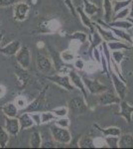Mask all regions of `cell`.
Instances as JSON below:
<instances>
[{
  "label": "cell",
  "instance_id": "cell-13",
  "mask_svg": "<svg viewBox=\"0 0 133 149\" xmlns=\"http://www.w3.org/2000/svg\"><path fill=\"white\" fill-rule=\"evenodd\" d=\"M5 129L8 133L12 136H16L20 129V123H19L18 117H8L5 116Z\"/></svg>",
  "mask_w": 133,
  "mask_h": 149
},
{
  "label": "cell",
  "instance_id": "cell-42",
  "mask_svg": "<svg viewBox=\"0 0 133 149\" xmlns=\"http://www.w3.org/2000/svg\"><path fill=\"white\" fill-rule=\"evenodd\" d=\"M21 1H25V0H0V7H10Z\"/></svg>",
  "mask_w": 133,
  "mask_h": 149
},
{
  "label": "cell",
  "instance_id": "cell-30",
  "mask_svg": "<svg viewBox=\"0 0 133 149\" xmlns=\"http://www.w3.org/2000/svg\"><path fill=\"white\" fill-rule=\"evenodd\" d=\"M40 117H41V124L49 123V122L56 120L57 116L54 114V112L51 111H40Z\"/></svg>",
  "mask_w": 133,
  "mask_h": 149
},
{
  "label": "cell",
  "instance_id": "cell-26",
  "mask_svg": "<svg viewBox=\"0 0 133 149\" xmlns=\"http://www.w3.org/2000/svg\"><path fill=\"white\" fill-rule=\"evenodd\" d=\"M108 25L110 26V27H114V28H119V29H123V30H130L133 25L131 23L129 22L128 20L126 19H124V20H114V21H111V22L107 23Z\"/></svg>",
  "mask_w": 133,
  "mask_h": 149
},
{
  "label": "cell",
  "instance_id": "cell-47",
  "mask_svg": "<svg viewBox=\"0 0 133 149\" xmlns=\"http://www.w3.org/2000/svg\"><path fill=\"white\" fill-rule=\"evenodd\" d=\"M6 95V88L3 85H0V98H2Z\"/></svg>",
  "mask_w": 133,
  "mask_h": 149
},
{
  "label": "cell",
  "instance_id": "cell-19",
  "mask_svg": "<svg viewBox=\"0 0 133 149\" xmlns=\"http://www.w3.org/2000/svg\"><path fill=\"white\" fill-rule=\"evenodd\" d=\"M102 8H103V21L106 23L111 22L113 15H114V12H113V2L111 0H103Z\"/></svg>",
  "mask_w": 133,
  "mask_h": 149
},
{
  "label": "cell",
  "instance_id": "cell-50",
  "mask_svg": "<svg viewBox=\"0 0 133 149\" xmlns=\"http://www.w3.org/2000/svg\"><path fill=\"white\" fill-rule=\"evenodd\" d=\"M2 40H3V33H0V44H1Z\"/></svg>",
  "mask_w": 133,
  "mask_h": 149
},
{
  "label": "cell",
  "instance_id": "cell-29",
  "mask_svg": "<svg viewBox=\"0 0 133 149\" xmlns=\"http://www.w3.org/2000/svg\"><path fill=\"white\" fill-rule=\"evenodd\" d=\"M41 145H42V135H41L40 131L35 130L30 138V147L40 148Z\"/></svg>",
  "mask_w": 133,
  "mask_h": 149
},
{
  "label": "cell",
  "instance_id": "cell-23",
  "mask_svg": "<svg viewBox=\"0 0 133 149\" xmlns=\"http://www.w3.org/2000/svg\"><path fill=\"white\" fill-rule=\"evenodd\" d=\"M118 148H133V135L130 133H124L119 136Z\"/></svg>",
  "mask_w": 133,
  "mask_h": 149
},
{
  "label": "cell",
  "instance_id": "cell-37",
  "mask_svg": "<svg viewBox=\"0 0 133 149\" xmlns=\"http://www.w3.org/2000/svg\"><path fill=\"white\" fill-rule=\"evenodd\" d=\"M129 11H130V6H128V7H125V8L121 9L120 11L116 12V13H114L113 18H112V21L122 20V19H125L128 15H129Z\"/></svg>",
  "mask_w": 133,
  "mask_h": 149
},
{
  "label": "cell",
  "instance_id": "cell-33",
  "mask_svg": "<svg viewBox=\"0 0 133 149\" xmlns=\"http://www.w3.org/2000/svg\"><path fill=\"white\" fill-rule=\"evenodd\" d=\"M111 57H112L113 63H115L117 66L120 67L122 61L124 60V52L122 50H117V51H111Z\"/></svg>",
  "mask_w": 133,
  "mask_h": 149
},
{
  "label": "cell",
  "instance_id": "cell-24",
  "mask_svg": "<svg viewBox=\"0 0 133 149\" xmlns=\"http://www.w3.org/2000/svg\"><path fill=\"white\" fill-rule=\"evenodd\" d=\"M15 76L17 78V81L22 86H25L28 84L29 79H30V76H29L27 69H23L20 67V69H16L15 71Z\"/></svg>",
  "mask_w": 133,
  "mask_h": 149
},
{
  "label": "cell",
  "instance_id": "cell-45",
  "mask_svg": "<svg viewBox=\"0 0 133 149\" xmlns=\"http://www.w3.org/2000/svg\"><path fill=\"white\" fill-rule=\"evenodd\" d=\"M64 2H65V4L68 6V8L70 9V11L72 12V14L74 16H76L77 15V11H76V8L74 7V5H72V0H64Z\"/></svg>",
  "mask_w": 133,
  "mask_h": 149
},
{
  "label": "cell",
  "instance_id": "cell-39",
  "mask_svg": "<svg viewBox=\"0 0 133 149\" xmlns=\"http://www.w3.org/2000/svg\"><path fill=\"white\" fill-rule=\"evenodd\" d=\"M55 124H57V125H59L61 127H64V128H69L70 124H71V121H70V119L68 118L67 116L57 117V119L55 120Z\"/></svg>",
  "mask_w": 133,
  "mask_h": 149
},
{
  "label": "cell",
  "instance_id": "cell-49",
  "mask_svg": "<svg viewBox=\"0 0 133 149\" xmlns=\"http://www.w3.org/2000/svg\"><path fill=\"white\" fill-rule=\"evenodd\" d=\"M125 19H126V20H128V21H129V22L131 23L132 25H133V18H130V17H126V18H125Z\"/></svg>",
  "mask_w": 133,
  "mask_h": 149
},
{
  "label": "cell",
  "instance_id": "cell-10",
  "mask_svg": "<svg viewBox=\"0 0 133 149\" xmlns=\"http://www.w3.org/2000/svg\"><path fill=\"white\" fill-rule=\"evenodd\" d=\"M29 11H30V6L28 5L26 2L21 1L15 4L14 6V10H13V15L14 19L17 21H24L26 20L28 17Z\"/></svg>",
  "mask_w": 133,
  "mask_h": 149
},
{
  "label": "cell",
  "instance_id": "cell-2",
  "mask_svg": "<svg viewBox=\"0 0 133 149\" xmlns=\"http://www.w3.org/2000/svg\"><path fill=\"white\" fill-rule=\"evenodd\" d=\"M47 88L48 86H45L42 90L38 97L33 100V102H29L27 104V107L25 109H22V112H40L42 111L43 109H44V105L46 102V95H47Z\"/></svg>",
  "mask_w": 133,
  "mask_h": 149
},
{
  "label": "cell",
  "instance_id": "cell-21",
  "mask_svg": "<svg viewBox=\"0 0 133 149\" xmlns=\"http://www.w3.org/2000/svg\"><path fill=\"white\" fill-rule=\"evenodd\" d=\"M88 38H89V43H91V46H89V50L91 51H93L94 48H98L103 43V39L101 38L100 33L96 31V29L93 32L89 33Z\"/></svg>",
  "mask_w": 133,
  "mask_h": 149
},
{
  "label": "cell",
  "instance_id": "cell-14",
  "mask_svg": "<svg viewBox=\"0 0 133 149\" xmlns=\"http://www.w3.org/2000/svg\"><path fill=\"white\" fill-rule=\"evenodd\" d=\"M21 42L19 40H14V41H11L10 43H8L5 46L1 47L0 48V53L5 56H15L17 54V52L20 50L21 48Z\"/></svg>",
  "mask_w": 133,
  "mask_h": 149
},
{
  "label": "cell",
  "instance_id": "cell-9",
  "mask_svg": "<svg viewBox=\"0 0 133 149\" xmlns=\"http://www.w3.org/2000/svg\"><path fill=\"white\" fill-rule=\"evenodd\" d=\"M122 100H120V97L117 95L109 92H103L97 95V102L98 104L101 107H108V105L112 104H119V102Z\"/></svg>",
  "mask_w": 133,
  "mask_h": 149
},
{
  "label": "cell",
  "instance_id": "cell-16",
  "mask_svg": "<svg viewBox=\"0 0 133 149\" xmlns=\"http://www.w3.org/2000/svg\"><path fill=\"white\" fill-rule=\"evenodd\" d=\"M40 28L41 32L43 33H54L61 28V23L57 19H51V20L45 21L44 23L41 24Z\"/></svg>",
  "mask_w": 133,
  "mask_h": 149
},
{
  "label": "cell",
  "instance_id": "cell-48",
  "mask_svg": "<svg viewBox=\"0 0 133 149\" xmlns=\"http://www.w3.org/2000/svg\"><path fill=\"white\" fill-rule=\"evenodd\" d=\"M129 16L130 18H133V2H131V4H130V11H129Z\"/></svg>",
  "mask_w": 133,
  "mask_h": 149
},
{
  "label": "cell",
  "instance_id": "cell-17",
  "mask_svg": "<svg viewBox=\"0 0 133 149\" xmlns=\"http://www.w3.org/2000/svg\"><path fill=\"white\" fill-rule=\"evenodd\" d=\"M76 11H77V13L79 14V19H81V23H83L86 28H88L89 32H91H91H93V31L95 30V28H94V25H93V22L91 21V17H89L88 14H86V12L84 11V8H83V7H81V6L77 7V8H76Z\"/></svg>",
  "mask_w": 133,
  "mask_h": 149
},
{
  "label": "cell",
  "instance_id": "cell-25",
  "mask_svg": "<svg viewBox=\"0 0 133 149\" xmlns=\"http://www.w3.org/2000/svg\"><path fill=\"white\" fill-rule=\"evenodd\" d=\"M95 127L97 128V130H100L101 133L103 134V136H120L121 135V129L117 126H108L105 128H101L95 124Z\"/></svg>",
  "mask_w": 133,
  "mask_h": 149
},
{
  "label": "cell",
  "instance_id": "cell-40",
  "mask_svg": "<svg viewBox=\"0 0 133 149\" xmlns=\"http://www.w3.org/2000/svg\"><path fill=\"white\" fill-rule=\"evenodd\" d=\"M14 102H15V104L18 107V109H21V110H22L23 109H25L28 104L27 100H26V98L24 97H17L15 98V100H14Z\"/></svg>",
  "mask_w": 133,
  "mask_h": 149
},
{
  "label": "cell",
  "instance_id": "cell-36",
  "mask_svg": "<svg viewBox=\"0 0 133 149\" xmlns=\"http://www.w3.org/2000/svg\"><path fill=\"white\" fill-rule=\"evenodd\" d=\"M104 139L108 148H118L119 136H104Z\"/></svg>",
  "mask_w": 133,
  "mask_h": 149
},
{
  "label": "cell",
  "instance_id": "cell-6",
  "mask_svg": "<svg viewBox=\"0 0 133 149\" xmlns=\"http://www.w3.org/2000/svg\"><path fill=\"white\" fill-rule=\"evenodd\" d=\"M83 81L84 83V86H86V88L88 90V92L91 93V95H97L100 93L106 92L108 90V88L105 85L101 84L98 80H93V79L86 78V77H84Z\"/></svg>",
  "mask_w": 133,
  "mask_h": 149
},
{
  "label": "cell",
  "instance_id": "cell-46",
  "mask_svg": "<svg viewBox=\"0 0 133 149\" xmlns=\"http://www.w3.org/2000/svg\"><path fill=\"white\" fill-rule=\"evenodd\" d=\"M42 148H55L56 147V144L55 142H50V141H46V142L43 143L42 142V145H41Z\"/></svg>",
  "mask_w": 133,
  "mask_h": 149
},
{
  "label": "cell",
  "instance_id": "cell-11",
  "mask_svg": "<svg viewBox=\"0 0 133 149\" xmlns=\"http://www.w3.org/2000/svg\"><path fill=\"white\" fill-rule=\"evenodd\" d=\"M69 77H70V79H71V81L75 88H79V90L81 91V93H83L84 97L86 98V100H88V90L86 88L83 78H81L78 73L72 71V70H71V71L69 72Z\"/></svg>",
  "mask_w": 133,
  "mask_h": 149
},
{
  "label": "cell",
  "instance_id": "cell-7",
  "mask_svg": "<svg viewBox=\"0 0 133 149\" xmlns=\"http://www.w3.org/2000/svg\"><path fill=\"white\" fill-rule=\"evenodd\" d=\"M86 98L83 97H74L69 102V109L75 114H84L88 111V105L86 102Z\"/></svg>",
  "mask_w": 133,
  "mask_h": 149
},
{
  "label": "cell",
  "instance_id": "cell-8",
  "mask_svg": "<svg viewBox=\"0 0 133 149\" xmlns=\"http://www.w3.org/2000/svg\"><path fill=\"white\" fill-rule=\"evenodd\" d=\"M16 56V61L18 63L19 66L23 69H29V67L31 66V61H32V58H31V52L29 50L27 46H21L20 50L17 52Z\"/></svg>",
  "mask_w": 133,
  "mask_h": 149
},
{
  "label": "cell",
  "instance_id": "cell-43",
  "mask_svg": "<svg viewBox=\"0 0 133 149\" xmlns=\"http://www.w3.org/2000/svg\"><path fill=\"white\" fill-rule=\"evenodd\" d=\"M84 66H86V63H84L83 59H76L74 61V67L78 71H83V70H84Z\"/></svg>",
  "mask_w": 133,
  "mask_h": 149
},
{
  "label": "cell",
  "instance_id": "cell-31",
  "mask_svg": "<svg viewBox=\"0 0 133 149\" xmlns=\"http://www.w3.org/2000/svg\"><path fill=\"white\" fill-rule=\"evenodd\" d=\"M9 138H10V134L8 133V131L4 127L0 126V147L5 148L9 142Z\"/></svg>",
  "mask_w": 133,
  "mask_h": 149
},
{
  "label": "cell",
  "instance_id": "cell-3",
  "mask_svg": "<svg viewBox=\"0 0 133 149\" xmlns=\"http://www.w3.org/2000/svg\"><path fill=\"white\" fill-rule=\"evenodd\" d=\"M36 67H37V70L40 73L46 74V76L53 74L55 71L52 60L47 56H45V55L40 54V53L36 56Z\"/></svg>",
  "mask_w": 133,
  "mask_h": 149
},
{
  "label": "cell",
  "instance_id": "cell-53",
  "mask_svg": "<svg viewBox=\"0 0 133 149\" xmlns=\"http://www.w3.org/2000/svg\"><path fill=\"white\" fill-rule=\"evenodd\" d=\"M132 2H133V0H132Z\"/></svg>",
  "mask_w": 133,
  "mask_h": 149
},
{
  "label": "cell",
  "instance_id": "cell-15",
  "mask_svg": "<svg viewBox=\"0 0 133 149\" xmlns=\"http://www.w3.org/2000/svg\"><path fill=\"white\" fill-rule=\"evenodd\" d=\"M93 25H94V28L96 29V31L100 34L101 38H102L104 42H110V41H118L119 40L116 36L114 35V33L110 30V29H105V28L101 27L98 23L93 22Z\"/></svg>",
  "mask_w": 133,
  "mask_h": 149
},
{
  "label": "cell",
  "instance_id": "cell-38",
  "mask_svg": "<svg viewBox=\"0 0 133 149\" xmlns=\"http://www.w3.org/2000/svg\"><path fill=\"white\" fill-rule=\"evenodd\" d=\"M52 111L54 112V114L57 117H64V116H67L68 113H69V107H57V109H53Z\"/></svg>",
  "mask_w": 133,
  "mask_h": 149
},
{
  "label": "cell",
  "instance_id": "cell-51",
  "mask_svg": "<svg viewBox=\"0 0 133 149\" xmlns=\"http://www.w3.org/2000/svg\"><path fill=\"white\" fill-rule=\"evenodd\" d=\"M111 1H112V2H115V1H117V0H111Z\"/></svg>",
  "mask_w": 133,
  "mask_h": 149
},
{
  "label": "cell",
  "instance_id": "cell-4",
  "mask_svg": "<svg viewBox=\"0 0 133 149\" xmlns=\"http://www.w3.org/2000/svg\"><path fill=\"white\" fill-rule=\"evenodd\" d=\"M46 79H47L48 81L56 84V85L60 86L61 88H64V90L68 91V92H72V90H75V86L72 84L69 74H50V76H46Z\"/></svg>",
  "mask_w": 133,
  "mask_h": 149
},
{
  "label": "cell",
  "instance_id": "cell-27",
  "mask_svg": "<svg viewBox=\"0 0 133 149\" xmlns=\"http://www.w3.org/2000/svg\"><path fill=\"white\" fill-rule=\"evenodd\" d=\"M83 1H84V11L88 14L89 17L93 16L94 14H96L100 11V8L95 4H93V2L89 1V0H83Z\"/></svg>",
  "mask_w": 133,
  "mask_h": 149
},
{
  "label": "cell",
  "instance_id": "cell-52",
  "mask_svg": "<svg viewBox=\"0 0 133 149\" xmlns=\"http://www.w3.org/2000/svg\"><path fill=\"white\" fill-rule=\"evenodd\" d=\"M130 30H131V31H132V33H133V27H132L131 29H130Z\"/></svg>",
  "mask_w": 133,
  "mask_h": 149
},
{
  "label": "cell",
  "instance_id": "cell-22",
  "mask_svg": "<svg viewBox=\"0 0 133 149\" xmlns=\"http://www.w3.org/2000/svg\"><path fill=\"white\" fill-rule=\"evenodd\" d=\"M107 44L108 49L111 51H117V50H129L131 49V46H130L128 43L124 42V41L118 40V41H110V42H106Z\"/></svg>",
  "mask_w": 133,
  "mask_h": 149
},
{
  "label": "cell",
  "instance_id": "cell-1",
  "mask_svg": "<svg viewBox=\"0 0 133 149\" xmlns=\"http://www.w3.org/2000/svg\"><path fill=\"white\" fill-rule=\"evenodd\" d=\"M53 140L60 144H69L72 141V134L68 128H64L57 124L50 127Z\"/></svg>",
  "mask_w": 133,
  "mask_h": 149
},
{
  "label": "cell",
  "instance_id": "cell-32",
  "mask_svg": "<svg viewBox=\"0 0 133 149\" xmlns=\"http://www.w3.org/2000/svg\"><path fill=\"white\" fill-rule=\"evenodd\" d=\"M79 147L81 148H94L93 138L89 137L88 135H84L81 137L79 141Z\"/></svg>",
  "mask_w": 133,
  "mask_h": 149
},
{
  "label": "cell",
  "instance_id": "cell-20",
  "mask_svg": "<svg viewBox=\"0 0 133 149\" xmlns=\"http://www.w3.org/2000/svg\"><path fill=\"white\" fill-rule=\"evenodd\" d=\"M1 110L4 115L8 117H17L19 114V109L14 102H6L3 107H1Z\"/></svg>",
  "mask_w": 133,
  "mask_h": 149
},
{
  "label": "cell",
  "instance_id": "cell-34",
  "mask_svg": "<svg viewBox=\"0 0 133 149\" xmlns=\"http://www.w3.org/2000/svg\"><path fill=\"white\" fill-rule=\"evenodd\" d=\"M132 0H117V1L113 2V12L116 13V12L120 11L121 9L125 8V7L130 6Z\"/></svg>",
  "mask_w": 133,
  "mask_h": 149
},
{
  "label": "cell",
  "instance_id": "cell-5",
  "mask_svg": "<svg viewBox=\"0 0 133 149\" xmlns=\"http://www.w3.org/2000/svg\"><path fill=\"white\" fill-rule=\"evenodd\" d=\"M109 74L111 77V81H112L113 88H114L116 95L120 97V100H124L128 92V88L126 86V83H125V80L120 78L115 72H111Z\"/></svg>",
  "mask_w": 133,
  "mask_h": 149
},
{
  "label": "cell",
  "instance_id": "cell-18",
  "mask_svg": "<svg viewBox=\"0 0 133 149\" xmlns=\"http://www.w3.org/2000/svg\"><path fill=\"white\" fill-rule=\"evenodd\" d=\"M18 120L20 123L21 130H26V129H29L35 125V122H34L32 116L29 112H22L19 115Z\"/></svg>",
  "mask_w": 133,
  "mask_h": 149
},
{
  "label": "cell",
  "instance_id": "cell-41",
  "mask_svg": "<svg viewBox=\"0 0 133 149\" xmlns=\"http://www.w3.org/2000/svg\"><path fill=\"white\" fill-rule=\"evenodd\" d=\"M93 145H94V148L107 147V146H106L105 139L103 138V137H95V138H93Z\"/></svg>",
  "mask_w": 133,
  "mask_h": 149
},
{
  "label": "cell",
  "instance_id": "cell-28",
  "mask_svg": "<svg viewBox=\"0 0 133 149\" xmlns=\"http://www.w3.org/2000/svg\"><path fill=\"white\" fill-rule=\"evenodd\" d=\"M60 56H61L62 61L65 62V63H67V64H70V63H72V62H74L77 58L76 53L71 49L64 50L62 53H60Z\"/></svg>",
  "mask_w": 133,
  "mask_h": 149
},
{
  "label": "cell",
  "instance_id": "cell-44",
  "mask_svg": "<svg viewBox=\"0 0 133 149\" xmlns=\"http://www.w3.org/2000/svg\"><path fill=\"white\" fill-rule=\"evenodd\" d=\"M31 116H32L35 125L39 126L41 125V117H40V112H31Z\"/></svg>",
  "mask_w": 133,
  "mask_h": 149
},
{
  "label": "cell",
  "instance_id": "cell-35",
  "mask_svg": "<svg viewBox=\"0 0 133 149\" xmlns=\"http://www.w3.org/2000/svg\"><path fill=\"white\" fill-rule=\"evenodd\" d=\"M88 35L84 32H81V31L74 32L71 35V40H77V41H79L81 44H84V43L88 41Z\"/></svg>",
  "mask_w": 133,
  "mask_h": 149
},
{
  "label": "cell",
  "instance_id": "cell-12",
  "mask_svg": "<svg viewBox=\"0 0 133 149\" xmlns=\"http://www.w3.org/2000/svg\"><path fill=\"white\" fill-rule=\"evenodd\" d=\"M119 112H118V115L119 116L123 117V118L126 120L127 123H131L132 120V115H133V107L130 105L127 102H125L124 100H122L121 102H119Z\"/></svg>",
  "mask_w": 133,
  "mask_h": 149
}]
</instances>
